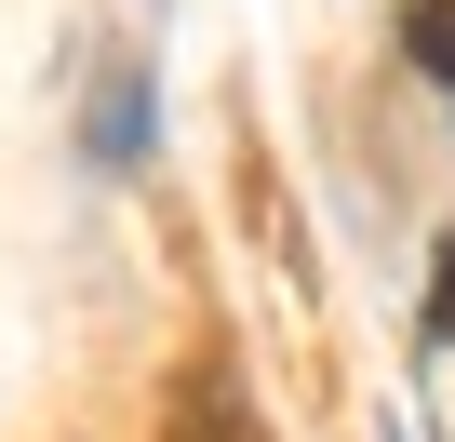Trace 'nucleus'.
Returning <instances> with one entry per match:
<instances>
[{"label":"nucleus","mask_w":455,"mask_h":442,"mask_svg":"<svg viewBox=\"0 0 455 442\" xmlns=\"http://www.w3.org/2000/svg\"><path fill=\"white\" fill-rule=\"evenodd\" d=\"M402 54L428 81H455V0H402Z\"/></svg>","instance_id":"obj_1"},{"label":"nucleus","mask_w":455,"mask_h":442,"mask_svg":"<svg viewBox=\"0 0 455 442\" xmlns=\"http://www.w3.org/2000/svg\"><path fill=\"white\" fill-rule=\"evenodd\" d=\"M442 335H455V242H442Z\"/></svg>","instance_id":"obj_2"}]
</instances>
